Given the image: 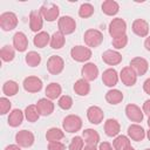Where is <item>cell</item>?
I'll return each instance as SVG.
<instances>
[{
    "label": "cell",
    "instance_id": "obj_10",
    "mask_svg": "<svg viewBox=\"0 0 150 150\" xmlns=\"http://www.w3.org/2000/svg\"><path fill=\"white\" fill-rule=\"evenodd\" d=\"M125 115H127V117L131 122H135V123H141L143 121V117H144L143 110L138 105H136L134 103L127 104V107H125Z\"/></svg>",
    "mask_w": 150,
    "mask_h": 150
},
{
    "label": "cell",
    "instance_id": "obj_11",
    "mask_svg": "<svg viewBox=\"0 0 150 150\" xmlns=\"http://www.w3.org/2000/svg\"><path fill=\"white\" fill-rule=\"evenodd\" d=\"M129 67L136 73L137 76H142V75H144V74L148 71V69H149V63H148V61H146L144 57L137 56V57H134V59L130 61Z\"/></svg>",
    "mask_w": 150,
    "mask_h": 150
},
{
    "label": "cell",
    "instance_id": "obj_24",
    "mask_svg": "<svg viewBox=\"0 0 150 150\" xmlns=\"http://www.w3.org/2000/svg\"><path fill=\"white\" fill-rule=\"evenodd\" d=\"M82 138L87 145H97L100 143V135L94 129H84L82 131Z\"/></svg>",
    "mask_w": 150,
    "mask_h": 150
},
{
    "label": "cell",
    "instance_id": "obj_26",
    "mask_svg": "<svg viewBox=\"0 0 150 150\" xmlns=\"http://www.w3.org/2000/svg\"><path fill=\"white\" fill-rule=\"evenodd\" d=\"M45 93H46V96L47 98L49 100H56V98H60L61 97V94H62V88L59 83L56 82H52L49 83L46 89H45Z\"/></svg>",
    "mask_w": 150,
    "mask_h": 150
},
{
    "label": "cell",
    "instance_id": "obj_43",
    "mask_svg": "<svg viewBox=\"0 0 150 150\" xmlns=\"http://www.w3.org/2000/svg\"><path fill=\"white\" fill-rule=\"evenodd\" d=\"M48 150H66V145L60 141L49 142L48 143Z\"/></svg>",
    "mask_w": 150,
    "mask_h": 150
},
{
    "label": "cell",
    "instance_id": "obj_37",
    "mask_svg": "<svg viewBox=\"0 0 150 150\" xmlns=\"http://www.w3.org/2000/svg\"><path fill=\"white\" fill-rule=\"evenodd\" d=\"M25 61L29 67H36L41 62V55L35 50H30V52H28L26 54Z\"/></svg>",
    "mask_w": 150,
    "mask_h": 150
},
{
    "label": "cell",
    "instance_id": "obj_15",
    "mask_svg": "<svg viewBox=\"0 0 150 150\" xmlns=\"http://www.w3.org/2000/svg\"><path fill=\"white\" fill-rule=\"evenodd\" d=\"M43 27V18L40 11H32L29 13V28L34 33H40Z\"/></svg>",
    "mask_w": 150,
    "mask_h": 150
},
{
    "label": "cell",
    "instance_id": "obj_49",
    "mask_svg": "<svg viewBox=\"0 0 150 150\" xmlns=\"http://www.w3.org/2000/svg\"><path fill=\"white\" fill-rule=\"evenodd\" d=\"M83 150H98V149L96 148V145H86Z\"/></svg>",
    "mask_w": 150,
    "mask_h": 150
},
{
    "label": "cell",
    "instance_id": "obj_25",
    "mask_svg": "<svg viewBox=\"0 0 150 150\" xmlns=\"http://www.w3.org/2000/svg\"><path fill=\"white\" fill-rule=\"evenodd\" d=\"M23 118H25V112L22 110H20V109H13L9 112V115H8L7 122H8V125H11L12 128H16V127L21 125Z\"/></svg>",
    "mask_w": 150,
    "mask_h": 150
},
{
    "label": "cell",
    "instance_id": "obj_44",
    "mask_svg": "<svg viewBox=\"0 0 150 150\" xmlns=\"http://www.w3.org/2000/svg\"><path fill=\"white\" fill-rule=\"evenodd\" d=\"M98 150H115V149L109 142H101L98 145Z\"/></svg>",
    "mask_w": 150,
    "mask_h": 150
},
{
    "label": "cell",
    "instance_id": "obj_41",
    "mask_svg": "<svg viewBox=\"0 0 150 150\" xmlns=\"http://www.w3.org/2000/svg\"><path fill=\"white\" fill-rule=\"evenodd\" d=\"M127 45H128V36H127V34L112 39V47L115 49H123Z\"/></svg>",
    "mask_w": 150,
    "mask_h": 150
},
{
    "label": "cell",
    "instance_id": "obj_18",
    "mask_svg": "<svg viewBox=\"0 0 150 150\" xmlns=\"http://www.w3.org/2000/svg\"><path fill=\"white\" fill-rule=\"evenodd\" d=\"M118 79H120V76L114 68H108L102 74V82H103V84H105L109 88L115 87L118 82Z\"/></svg>",
    "mask_w": 150,
    "mask_h": 150
},
{
    "label": "cell",
    "instance_id": "obj_17",
    "mask_svg": "<svg viewBox=\"0 0 150 150\" xmlns=\"http://www.w3.org/2000/svg\"><path fill=\"white\" fill-rule=\"evenodd\" d=\"M122 55L120 52L114 50V49H108L102 54V60L104 63L108 66H116L122 62Z\"/></svg>",
    "mask_w": 150,
    "mask_h": 150
},
{
    "label": "cell",
    "instance_id": "obj_33",
    "mask_svg": "<svg viewBox=\"0 0 150 150\" xmlns=\"http://www.w3.org/2000/svg\"><path fill=\"white\" fill-rule=\"evenodd\" d=\"M18 91H19V84L13 80L6 81L2 86V93L6 96H14L18 94Z\"/></svg>",
    "mask_w": 150,
    "mask_h": 150
},
{
    "label": "cell",
    "instance_id": "obj_52",
    "mask_svg": "<svg viewBox=\"0 0 150 150\" xmlns=\"http://www.w3.org/2000/svg\"><path fill=\"white\" fill-rule=\"evenodd\" d=\"M148 125H149V128H150V116H149V118H148Z\"/></svg>",
    "mask_w": 150,
    "mask_h": 150
},
{
    "label": "cell",
    "instance_id": "obj_29",
    "mask_svg": "<svg viewBox=\"0 0 150 150\" xmlns=\"http://www.w3.org/2000/svg\"><path fill=\"white\" fill-rule=\"evenodd\" d=\"M74 91L79 96H87L90 91V84L84 79H80L74 83Z\"/></svg>",
    "mask_w": 150,
    "mask_h": 150
},
{
    "label": "cell",
    "instance_id": "obj_30",
    "mask_svg": "<svg viewBox=\"0 0 150 150\" xmlns=\"http://www.w3.org/2000/svg\"><path fill=\"white\" fill-rule=\"evenodd\" d=\"M33 43H34V46L38 47V48H43V47H46L48 43H50V35H49L47 32L41 30L40 33H38V34L34 36Z\"/></svg>",
    "mask_w": 150,
    "mask_h": 150
},
{
    "label": "cell",
    "instance_id": "obj_16",
    "mask_svg": "<svg viewBox=\"0 0 150 150\" xmlns=\"http://www.w3.org/2000/svg\"><path fill=\"white\" fill-rule=\"evenodd\" d=\"M120 80L122 81V83L127 87H132L135 86L136 81H137V75L136 73L128 66L122 68L121 73H120Z\"/></svg>",
    "mask_w": 150,
    "mask_h": 150
},
{
    "label": "cell",
    "instance_id": "obj_34",
    "mask_svg": "<svg viewBox=\"0 0 150 150\" xmlns=\"http://www.w3.org/2000/svg\"><path fill=\"white\" fill-rule=\"evenodd\" d=\"M0 57L4 62H11L15 57V49L12 46L5 45L0 50Z\"/></svg>",
    "mask_w": 150,
    "mask_h": 150
},
{
    "label": "cell",
    "instance_id": "obj_14",
    "mask_svg": "<svg viewBox=\"0 0 150 150\" xmlns=\"http://www.w3.org/2000/svg\"><path fill=\"white\" fill-rule=\"evenodd\" d=\"M81 75H82V79H84L88 82L94 81L98 76V68L95 63L87 62V63H84V66L81 69Z\"/></svg>",
    "mask_w": 150,
    "mask_h": 150
},
{
    "label": "cell",
    "instance_id": "obj_4",
    "mask_svg": "<svg viewBox=\"0 0 150 150\" xmlns=\"http://www.w3.org/2000/svg\"><path fill=\"white\" fill-rule=\"evenodd\" d=\"M108 30H109V34L112 39L115 38H118V36H122V35H125V32H127V22L122 19V18H115L110 21L109 23V27H108Z\"/></svg>",
    "mask_w": 150,
    "mask_h": 150
},
{
    "label": "cell",
    "instance_id": "obj_22",
    "mask_svg": "<svg viewBox=\"0 0 150 150\" xmlns=\"http://www.w3.org/2000/svg\"><path fill=\"white\" fill-rule=\"evenodd\" d=\"M121 131V125L117 120L115 118H108L104 122V132L109 137H116L118 136Z\"/></svg>",
    "mask_w": 150,
    "mask_h": 150
},
{
    "label": "cell",
    "instance_id": "obj_42",
    "mask_svg": "<svg viewBox=\"0 0 150 150\" xmlns=\"http://www.w3.org/2000/svg\"><path fill=\"white\" fill-rule=\"evenodd\" d=\"M12 108V102L7 97H1L0 98V114L6 115Z\"/></svg>",
    "mask_w": 150,
    "mask_h": 150
},
{
    "label": "cell",
    "instance_id": "obj_39",
    "mask_svg": "<svg viewBox=\"0 0 150 150\" xmlns=\"http://www.w3.org/2000/svg\"><path fill=\"white\" fill-rule=\"evenodd\" d=\"M83 148H84V141L81 136L73 137L68 146L69 150H83Z\"/></svg>",
    "mask_w": 150,
    "mask_h": 150
},
{
    "label": "cell",
    "instance_id": "obj_19",
    "mask_svg": "<svg viewBox=\"0 0 150 150\" xmlns=\"http://www.w3.org/2000/svg\"><path fill=\"white\" fill-rule=\"evenodd\" d=\"M36 108L39 110L40 116H49L54 111V103L52 100H49L47 97L40 98L36 102Z\"/></svg>",
    "mask_w": 150,
    "mask_h": 150
},
{
    "label": "cell",
    "instance_id": "obj_45",
    "mask_svg": "<svg viewBox=\"0 0 150 150\" xmlns=\"http://www.w3.org/2000/svg\"><path fill=\"white\" fill-rule=\"evenodd\" d=\"M142 110H143V112H144L145 115L150 116V98L146 100V101L143 103V108H142Z\"/></svg>",
    "mask_w": 150,
    "mask_h": 150
},
{
    "label": "cell",
    "instance_id": "obj_31",
    "mask_svg": "<svg viewBox=\"0 0 150 150\" xmlns=\"http://www.w3.org/2000/svg\"><path fill=\"white\" fill-rule=\"evenodd\" d=\"M64 36L66 35L62 34L60 30L53 33V35L50 36V43H49L50 47L53 49H61L66 43V38Z\"/></svg>",
    "mask_w": 150,
    "mask_h": 150
},
{
    "label": "cell",
    "instance_id": "obj_47",
    "mask_svg": "<svg viewBox=\"0 0 150 150\" xmlns=\"http://www.w3.org/2000/svg\"><path fill=\"white\" fill-rule=\"evenodd\" d=\"M5 150H21V146H19L18 144H9L5 148Z\"/></svg>",
    "mask_w": 150,
    "mask_h": 150
},
{
    "label": "cell",
    "instance_id": "obj_53",
    "mask_svg": "<svg viewBox=\"0 0 150 150\" xmlns=\"http://www.w3.org/2000/svg\"><path fill=\"white\" fill-rule=\"evenodd\" d=\"M145 150H150V149H145Z\"/></svg>",
    "mask_w": 150,
    "mask_h": 150
},
{
    "label": "cell",
    "instance_id": "obj_48",
    "mask_svg": "<svg viewBox=\"0 0 150 150\" xmlns=\"http://www.w3.org/2000/svg\"><path fill=\"white\" fill-rule=\"evenodd\" d=\"M144 47H145L146 50L150 52V36H148V38L145 39V41H144Z\"/></svg>",
    "mask_w": 150,
    "mask_h": 150
},
{
    "label": "cell",
    "instance_id": "obj_6",
    "mask_svg": "<svg viewBox=\"0 0 150 150\" xmlns=\"http://www.w3.org/2000/svg\"><path fill=\"white\" fill-rule=\"evenodd\" d=\"M70 56L76 62H87L91 57V49L84 46H75L70 50Z\"/></svg>",
    "mask_w": 150,
    "mask_h": 150
},
{
    "label": "cell",
    "instance_id": "obj_23",
    "mask_svg": "<svg viewBox=\"0 0 150 150\" xmlns=\"http://www.w3.org/2000/svg\"><path fill=\"white\" fill-rule=\"evenodd\" d=\"M132 32L141 38H145L149 34V23L143 19H136L132 22Z\"/></svg>",
    "mask_w": 150,
    "mask_h": 150
},
{
    "label": "cell",
    "instance_id": "obj_36",
    "mask_svg": "<svg viewBox=\"0 0 150 150\" xmlns=\"http://www.w3.org/2000/svg\"><path fill=\"white\" fill-rule=\"evenodd\" d=\"M64 137V132L59 128H50L46 132V138L48 142H56L61 141Z\"/></svg>",
    "mask_w": 150,
    "mask_h": 150
},
{
    "label": "cell",
    "instance_id": "obj_32",
    "mask_svg": "<svg viewBox=\"0 0 150 150\" xmlns=\"http://www.w3.org/2000/svg\"><path fill=\"white\" fill-rule=\"evenodd\" d=\"M25 118L28 121V122H36L40 117V114H39V110L36 108V104H29L26 107L25 109Z\"/></svg>",
    "mask_w": 150,
    "mask_h": 150
},
{
    "label": "cell",
    "instance_id": "obj_7",
    "mask_svg": "<svg viewBox=\"0 0 150 150\" xmlns=\"http://www.w3.org/2000/svg\"><path fill=\"white\" fill-rule=\"evenodd\" d=\"M34 141H35L34 134L29 130L23 129L15 134V142L21 148H30L34 144Z\"/></svg>",
    "mask_w": 150,
    "mask_h": 150
},
{
    "label": "cell",
    "instance_id": "obj_38",
    "mask_svg": "<svg viewBox=\"0 0 150 150\" xmlns=\"http://www.w3.org/2000/svg\"><path fill=\"white\" fill-rule=\"evenodd\" d=\"M94 14V6L89 2H84L80 6L79 8V15L83 19H87V18H90L91 15Z\"/></svg>",
    "mask_w": 150,
    "mask_h": 150
},
{
    "label": "cell",
    "instance_id": "obj_8",
    "mask_svg": "<svg viewBox=\"0 0 150 150\" xmlns=\"http://www.w3.org/2000/svg\"><path fill=\"white\" fill-rule=\"evenodd\" d=\"M57 27H59V30L64 34V35H69L71 33L75 32L76 29V22L75 20L69 16V15H63L57 21Z\"/></svg>",
    "mask_w": 150,
    "mask_h": 150
},
{
    "label": "cell",
    "instance_id": "obj_5",
    "mask_svg": "<svg viewBox=\"0 0 150 150\" xmlns=\"http://www.w3.org/2000/svg\"><path fill=\"white\" fill-rule=\"evenodd\" d=\"M18 26V16L13 12H5L0 15V27L5 32L13 30Z\"/></svg>",
    "mask_w": 150,
    "mask_h": 150
},
{
    "label": "cell",
    "instance_id": "obj_46",
    "mask_svg": "<svg viewBox=\"0 0 150 150\" xmlns=\"http://www.w3.org/2000/svg\"><path fill=\"white\" fill-rule=\"evenodd\" d=\"M143 90L145 91V94L150 95V77L144 81V83H143Z\"/></svg>",
    "mask_w": 150,
    "mask_h": 150
},
{
    "label": "cell",
    "instance_id": "obj_50",
    "mask_svg": "<svg viewBox=\"0 0 150 150\" xmlns=\"http://www.w3.org/2000/svg\"><path fill=\"white\" fill-rule=\"evenodd\" d=\"M124 150H135V149H134V148H132L131 145H129V146H127V148H125Z\"/></svg>",
    "mask_w": 150,
    "mask_h": 150
},
{
    "label": "cell",
    "instance_id": "obj_12",
    "mask_svg": "<svg viewBox=\"0 0 150 150\" xmlns=\"http://www.w3.org/2000/svg\"><path fill=\"white\" fill-rule=\"evenodd\" d=\"M23 89L28 93H39L42 89V81L38 76H27L22 82Z\"/></svg>",
    "mask_w": 150,
    "mask_h": 150
},
{
    "label": "cell",
    "instance_id": "obj_51",
    "mask_svg": "<svg viewBox=\"0 0 150 150\" xmlns=\"http://www.w3.org/2000/svg\"><path fill=\"white\" fill-rule=\"evenodd\" d=\"M146 137H148V139L150 141V129H149V130L146 131Z\"/></svg>",
    "mask_w": 150,
    "mask_h": 150
},
{
    "label": "cell",
    "instance_id": "obj_13",
    "mask_svg": "<svg viewBox=\"0 0 150 150\" xmlns=\"http://www.w3.org/2000/svg\"><path fill=\"white\" fill-rule=\"evenodd\" d=\"M87 118H88V121L91 124L97 125L101 122H103L104 112H103V110L100 107H97V105H90L87 109Z\"/></svg>",
    "mask_w": 150,
    "mask_h": 150
},
{
    "label": "cell",
    "instance_id": "obj_40",
    "mask_svg": "<svg viewBox=\"0 0 150 150\" xmlns=\"http://www.w3.org/2000/svg\"><path fill=\"white\" fill-rule=\"evenodd\" d=\"M57 104L61 109L63 110H69L73 107V98L68 95H62L59 100H57Z\"/></svg>",
    "mask_w": 150,
    "mask_h": 150
},
{
    "label": "cell",
    "instance_id": "obj_35",
    "mask_svg": "<svg viewBox=\"0 0 150 150\" xmlns=\"http://www.w3.org/2000/svg\"><path fill=\"white\" fill-rule=\"evenodd\" d=\"M129 145H130V138L124 135H118L112 141V146L115 150H124Z\"/></svg>",
    "mask_w": 150,
    "mask_h": 150
},
{
    "label": "cell",
    "instance_id": "obj_21",
    "mask_svg": "<svg viewBox=\"0 0 150 150\" xmlns=\"http://www.w3.org/2000/svg\"><path fill=\"white\" fill-rule=\"evenodd\" d=\"M13 47L18 52H25L28 48V39L25 33L16 32L13 35Z\"/></svg>",
    "mask_w": 150,
    "mask_h": 150
},
{
    "label": "cell",
    "instance_id": "obj_1",
    "mask_svg": "<svg viewBox=\"0 0 150 150\" xmlns=\"http://www.w3.org/2000/svg\"><path fill=\"white\" fill-rule=\"evenodd\" d=\"M83 40H84V43L87 45V47L96 48L103 42V34L98 29L90 28V29L86 30V33L83 35Z\"/></svg>",
    "mask_w": 150,
    "mask_h": 150
},
{
    "label": "cell",
    "instance_id": "obj_2",
    "mask_svg": "<svg viewBox=\"0 0 150 150\" xmlns=\"http://www.w3.org/2000/svg\"><path fill=\"white\" fill-rule=\"evenodd\" d=\"M40 13L43 18V20L48 21V22H53L56 19H59L60 15V9L59 6L53 4V2H46L41 6L40 8Z\"/></svg>",
    "mask_w": 150,
    "mask_h": 150
},
{
    "label": "cell",
    "instance_id": "obj_27",
    "mask_svg": "<svg viewBox=\"0 0 150 150\" xmlns=\"http://www.w3.org/2000/svg\"><path fill=\"white\" fill-rule=\"evenodd\" d=\"M102 12L105 14V15H109V16H112V15H116L120 11V5L114 1V0H105L103 1L102 6Z\"/></svg>",
    "mask_w": 150,
    "mask_h": 150
},
{
    "label": "cell",
    "instance_id": "obj_28",
    "mask_svg": "<svg viewBox=\"0 0 150 150\" xmlns=\"http://www.w3.org/2000/svg\"><path fill=\"white\" fill-rule=\"evenodd\" d=\"M105 101H107L109 104L116 105V104H118V103H121V102L123 101V94H122L121 90L111 88V89L108 90L107 94H105Z\"/></svg>",
    "mask_w": 150,
    "mask_h": 150
},
{
    "label": "cell",
    "instance_id": "obj_20",
    "mask_svg": "<svg viewBox=\"0 0 150 150\" xmlns=\"http://www.w3.org/2000/svg\"><path fill=\"white\" fill-rule=\"evenodd\" d=\"M128 137L136 142L143 141L145 137V130L138 123H134L128 127Z\"/></svg>",
    "mask_w": 150,
    "mask_h": 150
},
{
    "label": "cell",
    "instance_id": "obj_9",
    "mask_svg": "<svg viewBox=\"0 0 150 150\" xmlns=\"http://www.w3.org/2000/svg\"><path fill=\"white\" fill-rule=\"evenodd\" d=\"M64 68V61L59 55H52L47 61V70L52 75H59Z\"/></svg>",
    "mask_w": 150,
    "mask_h": 150
},
{
    "label": "cell",
    "instance_id": "obj_3",
    "mask_svg": "<svg viewBox=\"0 0 150 150\" xmlns=\"http://www.w3.org/2000/svg\"><path fill=\"white\" fill-rule=\"evenodd\" d=\"M62 128L67 132H77L82 128V120L77 115H68L62 121Z\"/></svg>",
    "mask_w": 150,
    "mask_h": 150
}]
</instances>
